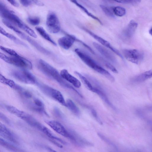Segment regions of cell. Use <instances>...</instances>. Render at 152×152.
<instances>
[{"label": "cell", "mask_w": 152, "mask_h": 152, "mask_svg": "<svg viewBox=\"0 0 152 152\" xmlns=\"http://www.w3.org/2000/svg\"><path fill=\"white\" fill-rule=\"evenodd\" d=\"M66 107L75 115L79 116L80 114L79 109L72 100L67 99L66 101Z\"/></svg>", "instance_id": "7402d4cb"}, {"label": "cell", "mask_w": 152, "mask_h": 152, "mask_svg": "<svg viewBox=\"0 0 152 152\" xmlns=\"http://www.w3.org/2000/svg\"><path fill=\"white\" fill-rule=\"evenodd\" d=\"M5 107L9 112L22 119L30 126L36 128L38 125L39 122L29 114L11 105H7Z\"/></svg>", "instance_id": "277c9868"}, {"label": "cell", "mask_w": 152, "mask_h": 152, "mask_svg": "<svg viewBox=\"0 0 152 152\" xmlns=\"http://www.w3.org/2000/svg\"><path fill=\"white\" fill-rule=\"evenodd\" d=\"M0 119L8 124H10L9 118L4 114L0 112Z\"/></svg>", "instance_id": "e575fe53"}, {"label": "cell", "mask_w": 152, "mask_h": 152, "mask_svg": "<svg viewBox=\"0 0 152 152\" xmlns=\"http://www.w3.org/2000/svg\"><path fill=\"white\" fill-rule=\"evenodd\" d=\"M75 36L69 34H66L65 36L60 38L58 40L59 45L65 50L70 48L75 41Z\"/></svg>", "instance_id": "7c38bea8"}, {"label": "cell", "mask_w": 152, "mask_h": 152, "mask_svg": "<svg viewBox=\"0 0 152 152\" xmlns=\"http://www.w3.org/2000/svg\"><path fill=\"white\" fill-rule=\"evenodd\" d=\"M92 92L96 93L108 105L115 109V107L109 100L105 93L101 88H98L93 86Z\"/></svg>", "instance_id": "ac0fdd59"}, {"label": "cell", "mask_w": 152, "mask_h": 152, "mask_svg": "<svg viewBox=\"0 0 152 152\" xmlns=\"http://www.w3.org/2000/svg\"><path fill=\"white\" fill-rule=\"evenodd\" d=\"M13 76L17 80L23 83L30 85L36 84L37 81L35 76L28 70H15L12 73Z\"/></svg>", "instance_id": "8992f818"}, {"label": "cell", "mask_w": 152, "mask_h": 152, "mask_svg": "<svg viewBox=\"0 0 152 152\" xmlns=\"http://www.w3.org/2000/svg\"><path fill=\"white\" fill-rule=\"evenodd\" d=\"M75 73L80 79L86 87L88 90L92 91L93 86L87 77L77 71H75Z\"/></svg>", "instance_id": "603a6c76"}, {"label": "cell", "mask_w": 152, "mask_h": 152, "mask_svg": "<svg viewBox=\"0 0 152 152\" xmlns=\"http://www.w3.org/2000/svg\"><path fill=\"white\" fill-rule=\"evenodd\" d=\"M99 6L107 16L111 18L114 17V14L108 7L103 5H100Z\"/></svg>", "instance_id": "83f0119b"}, {"label": "cell", "mask_w": 152, "mask_h": 152, "mask_svg": "<svg viewBox=\"0 0 152 152\" xmlns=\"http://www.w3.org/2000/svg\"><path fill=\"white\" fill-rule=\"evenodd\" d=\"M36 30L44 39L48 41L53 45L56 46L57 44L51 38L49 34L42 27L38 26L35 27Z\"/></svg>", "instance_id": "d6986e66"}, {"label": "cell", "mask_w": 152, "mask_h": 152, "mask_svg": "<svg viewBox=\"0 0 152 152\" xmlns=\"http://www.w3.org/2000/svg\"><path fill=\"white\" fill-rule=\"evenodd\" d=\"M0 49L8 53L12 56H17L18 54L14 50L10 48H9L2 46H0Z\"/></svg>", "instance_id": "f546056e"}, {"label": "cell", "mask_w": 152, "mask_h": 152, "mask_svg": "<svg viewBox=\"0 0 152 152\" xmlns=\"http://www.w3.org/2000/svg\"><path fill=\"white\" fill-rule=\"evenodd\" d=\"M83 29L103 45L110 49L122 60L124 59L123 56L117 49L113 47L108 42L86 28L83 27Z\"/></svg>", "instance_id": "8fae6325"}, {"label": "cell", "mask_w": 152, "mask_h": 152, "mask_svg": "<svg viewBox=\"0 0 152 152\" xmlns=\"http://www.w3.org/2000/svg\"><path fill=\"white\" fill-rule=\"evenodd\" d=\"M0 82L8 86L10 88L17 91L19 88L20 86L16 84L13 80L7 78L0 74Z\"/></svg>", "instance_id": "ffe728a7"}, {"label": "cell", "mask_w": 152, "mask_h": 152, "mask_svg": "<svg viewBox=\"0 0 152 152\" xmlns=\"http://www.w3.org/2000/svg\"><path fill=\"white\" fill-rule=\"evenodd\" d=\"M0 136L13 143L17 144L18 143L15 136L14 134L0 122Z\"/></svg>", "instance_id": "5bb4252c"}, {"label": "cell", "mask_w": 152, "mask_h": 152, "mask_svg": "<svg viewBox=\"0 0 152 152\" xmlns=\"http://www.w3.org/2000/svg\"><path fill=\"white\" fill-rule=\"evenodd\" d=\"M75 52L82 61L90 68L102 75L111 82H114V77L107 71L99 65L88 54L83 50L76 48Z\"/></svg>", "instance_id": "3957f363"}, {"label": "cell", "mask_w": 152, "mask_h": 152, "mask_svg": "<svg viewBox=\"0 0 152 152\" xmlns=\"http://www.w3.org/2000/svg\"><path fill=\"white\" fill-rule=\"evenodd\" d=\"M0 58L6 62L10 64V57L0 52Z\"/></svg>", "instance_id": "d590c367"}, {"label": "cell", "mask_w": 152, "mask_h": 152, "mask_svg": "<svg viewBox=\"0 0 152 152\" xmlns=\"http://www.w3.org/2000/svg\"><path fill=\"white\" fill-rule=\"evenodd\" d=\"M122 53L124 57L126 60L135 64L140 63L144 58L143 52L136 49H124Z\"/></svg>", "instance_id": "52a82bcc"}, {"label": "cell", "mask_w": 152, "mask_h": 152, "mask_svg": "<svg viewBox=\"0 0 152 152\" xmlns=\"http://www.w3.org/2000/svg\"><path fill=\"white\" fill-rule=\"evenodd\" d=\"M36 84L42 91L45 94L66 107V101L63 95L59 91L37 81Z\"/></svg>", "instance_id": "5b68a950"}, {"label": "cell", "mask_w": 152, "mask_h": 152, "mask_svg": "<svg viewBox=\"0 0 152 152\" xmlns=\"http://www.w3.org/2000/svg\"><path fill=\"white\" fill-rule=\"evenodd\" d=\"M104 63L105 66L110 70L115 73H118L117 69L110 63L107 61H104Z\"/></svg>", "instance_id": "1f68e13d"}, {"label": "cell", "mask_w": 152, "mask_h": 152, "mask_svg": "<svg viewBox=\"0 0 152 152\" xmlns=\"http://www.w3.org/2000/svg\"><path fill=\"white\" fill-rule=\"evenodd\" d=\"M91 110L92 114L93 117L100 124H102V123L99 117L98 116L97 113L95 110L93 108H91Z\"/></svg>", "instance_id": "836d02e7"}, {"label": "cell", "mask_w": 152, "mask_h": 152, "mask_svg": "<svg viewBox=\"0 0 152 152\" xmlns=\"http://www.w3.org/2000/svg\"><path fill=\"white\" fill-rule=\"evenodd\" d=\"M46 123L58 133L72 140H75L74 135L59 122L55 120H49L46 121Z\"/></svg>", "instance_id": "9c48e42d"}, {"label": "cell", "mask_w": 152, "mask_h": 152, "mask_svg": "<svg viewBox=\"0 0 152 152\" xmlns=\"http://www.w3.org/2000/svg\"><path fill=\"white\" fill-rule=\"evenodd\" d=\"M94 48L105 58L113 63H116V59L114 56L103 46L96 42H93Z\"/></svg>", "instance_id": "9a60e30c"}, {"label": "cell", "mask_w": 152, "mask_h": 152, "mask_svg": "<svg viewBox=\"0 0 152 152\" xmlns=\"http://www.w3.org/2000/svg\"><path fill=\"white\" fill-rule=\"evenodd\" d=\"M138 26L137 23L133 20H131L123 31V36L125 39H131L134 34Z\"/></svg>", "instance_id": "2e32d148"}, {"label": "cell", "mask_w": 152, "mask_h": 152, "mask_svg": "<svg viewBox=\"0 0 152 152\" xmlns=\"http://www.w3.org/2000/svg\"><path fill=\"white\" fill-rule=\"evenodd\" d=\"M72 2L75 4L79 8L83 11L88 16L98 21L101 25H102L101 21L98 18L89 12L88 10L83 6L79 3L77 0H70Z\"/></svg>", "instance_id": "44dd1931"}, {"label": "cell", "mask_w": 152, "mask_h": 152, "mask_svg": "<svg viewBox=\"0 0 152 152\" xmlns=\"http://www.w3.org/2000/svg\"><path fill=\"white\" fill-rule=\"evenodd\" d=\"M46 26L48 31L52 34L58 33L61 29V25L58 18L56 14L49 12L47 15Z\"/></svg>", "instance_id": "ba28073f"}, {"label": "cell", "mask_w": 152, "mask_h": 152, "mask_svg": "<svg viewBox=\"0 0 152 152\" xmlns=\"http://www.w3.org/2000/svg\"><path fill=\"white\" fill-rule=\"evenodd\" d=\"M10 3L12 5L16 7H18L19 6L18 3L15 0H6Z\"/></svg>", "instance_id": "74e56055"}, {"label": "cell", "mask_w": 152, "mask_h": 152, "mask_svg": "<svg viewBox=\"0 0 152 152\" xmlns=\"http://www.w3.org/2000/svg\"><path fill=\"white\" fill-rule=\"evenodd\" d=\"M149 32L150 34L151 35H152V28L151 27L149 29Z\"/></svg>", "instance_id": "f35d334b"}, {"label": "cell", "mask_w": 152, "mask_h": 152, "mask_svg": "<svg viewBox=\"0 0 152 152\" xmlns=\"http://www.w3.org/2000/svg\"><path fill=\"white\" fill-rule=\"evenodd\" d=\"M0 145L7 149L13 151H17L18 148L11 143L0 137Z\"/></svg>", "instance_id": "d4e9b609"}, {"label": "cell", "mask_w": 152, "mask_h": 152, "mask_svg": "<svg viewBox=\"0 0 152 152\" xmlns=\"http://www.w3.org/2000/svg\"><path fill=\"white\" fill-rule=\"evenodd\" d=\"M118 3L123 4H129L133 2H140V0H113Z\"/></svg>", "instance_id": "d6a6232c"}, {"label": "cell", "mask_w": 152, "mask_h": 152, "mask_svg": "<svg viewBox=\"0 0 152 152\" xmlns=\"http://www.w3.org/2000/svg\"><path fill=\"white\" fill-rule=\"evenodd\" d=\"M19 1L20 3L25 7H28L33 4L40 6L44 5L43 3L38 0H19Z\"/></svg>", "instance_id": "cb8c5ba5"}, {"label": "cell", "mask_w": 152, "mask_h": 152, "mask_svg": "<svg viewBox=\"0 0 152 152\" xmlns=\"http://www.w3.org/2000/svg\"><path fill=\"white\" fill-rule=\"evenodd\" d=\"M113 10L114 14L118 17L123 16L126 13V9L120 6H116L114 7Z\"/></svg>", "instance_id": "484cf974"}, {"label": "cell", "mask_w": 152, "mask_h": 152, "mask_svg": "<svg viewBox=\"0 0 152 152\" xmlns=\"http://www.w3.org/2000/svg\"><path fill=\"white\" fill-rule=\"evenodd\" d=\"M28 22L33 26H37L40 23L39 18L37 17H29L27 19Z\"/></svg>", "instance_id": "4316f807"}, {"label": "cell", "mask_w": 152, "mask_h": 152, "mask_svg": "<svg viewBox=\"0 0 152 152\" xmlns=\"http://www.w3.org/2000/svg\"><path fill=\"white\" fill-rule=\"evenodd\" d=\"M60 74L64 79L71 84L75 87L79 88L81 87V83L80 81L71 74L67 70L65 69H62Z\"/></svg>", "instance_id": "4fadbf2b"}, {"label": "cell", "mask_w": 152, "mask_h": 152, "mask_svg": "<svg viewBox=\"0 0 152 152\" xmlns=\"http://www.w3.org/2000/svg\"><path fill=\"white\" fill-rule=\"evenodd\" d=\"M98 136L103 140L107 143L109 145L113 147V148L116 150L117 149V148L116 145L112 142L109 139L105 137L104 136L100 133H98Z\"/></svg>", "instance_id": "f1b7e54d"}, {"label": "cell", "mask_w": 152, "mask_h": 152, "mask_svg": "<svg viewBox=\"0 0 152 152\" xmlns=\"http://www.w3.org/2000/svg\"><path fill=\"white\" fill-rule=\"evenodd\" d=\"M0 16L23 30L31 37L36 38L37 35L34 31L24 23L14 13L0 2Z\"/></svg>", "instance_id": "7a4b0ae2"}, {"label": "cell", "mask_w": 152, "mask_h": 152, "mask_svg": "<svg viewBox=\"0 0 152 152\" xmlns=\"http://www.w3.org/2000/svg\"><path fill=\"white\" fill-rule=\"evenodd\" d=\"M75 41H77L81 43L92 54H94L95 53V52L94 50L90 47H89V46L87 45L85 43L77 38L75 36Z\"/></svg>", "instance_id": "4dcf8cb0"}, {"label": "cell", "mask_w": 152, "mask_h": 152, "mask_svg": "<svg viewBox=\"0 0 152 152\" xmlns=\"http://www.w3.org/2000/svg\"><path fill=\"white\" fill-rule=\"evenodd\" d=\"M0 33L9 38L11 34L7 32L3 28L0 26Z\"/></svg>", "instance_id": "8d00e7d4"}, {"label": "cell", "mask_w": 152, "mask_h": 152, "mask_svg": "<svg viewBox=\"0 0 152 152\" xmlns=\"http://www.w3.org/2000/svg\"><path fill=\"white\" fill-rule=\"evenodd\" d=\"M39 69L44 74L54 80L61 86L71 89L76 92L80 96V94L72 85L67 82L61 76L60 73L53 66L45 60L40 59L38 63Z\"/></svg>", "instance_id": "6da1fadb"}, {"label": "cell", "mask_w": 152, "mask_h": 152, "mask_svg": "<svg viewBox=\"0 0 152 152\" xmlns=\"http://www.w3.org/2000/svg\"><path fill=\"white\" fill-rule=\"evenodd\" d=\"M152 76V71L150 70L134 77L132 79V81L134 83H140L151 78Z\"/></svg>", "instance_id": "e0dca14e"}, {"label": "cell", "mask_w": 152, "mask_h": 152, "mask_svg": "<svg viewBox=\"0 0 152 152\" xmlns=\"http://www.w3.org/2000/svg\"><path fill=\"white\" fill-rule=\"evenodd\" d=\"M10 64L16 66L28 69L32 68V64L28 60L18 54L15 56L10 57Z\"/></svg>", "instance_id": "30bf717a"}]
</instances>
